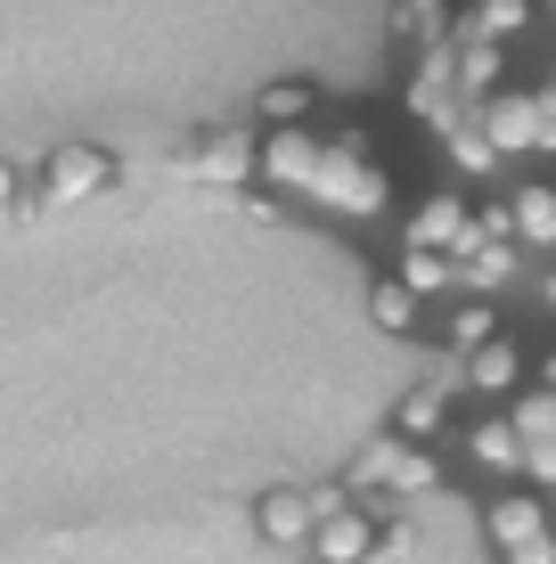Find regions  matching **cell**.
<instances>
[{
	"label": "cell",
	"mask_w": 556,
	"mask_h": 564,
	"mask_svg": "<svg viewBox=\"0 0 556 564\" xmlns=\"http://www.w3.org/2000/svg\"><path fill=\"white\" fill-rule=\"evenodd\" d=\"M483 532L491 549H500V564H556V516L541 491H491L483 499Z\"/></svg>",
	"instance_id": "cell-1"
},
{
	"label": "cell",
	"mask_w": 556,
	"mask_h": 564,
	"mask_svg": "<svg viewBox=\"0 0 556 564\" xmlns=\"http://www.w3.org/2000/svg\"><path fill=\"white\" fill-rule=\"evenodd\" d=\"M344 482H352V499L360 491H443V466H434L426 442H410V434H377L369 451H360L352 466H344Z\"/></svg>",
	"instance_id": "cell-2"
},
{
	"label": "cell",
	"mask_w": 556,
	"mask_h": 564,
	"mask_svg": "<svg viewBox=\"0 0 556 564\" xmlns=\"http://www.w3.org/2000/svg\"><path fill=\"white\" fill-rule=\"evenodd\" d=\"M475 123H483L491 131V148H500V155H556V99H548V90H500V99H483V107H475Z\"/></svg>",
	"instance_id": "cell-3"
},
{
	"label": "cell",
	"mask_w": 556,
	"mask_h": 564,
	"mask_svg": "<svg viewBox=\"0 0 556 564\" xmlns=\"http://www.w3.org/2000/svg\"><path fill=\"white\" fill-rule=\"evenodd\" d=\"M393 197V181H385V164H369V155H344L328 140V172H319V188H312V205H328V213H352V221H377Z\"/></svg>",
	"instance_id": "cell-4"
},
{
	"label": "cell",
	"mask_w": 556,
	"mask_h": 564,
	"mask_svg": "<svg viewBox=\"0 0 556 564\" xmlns=\"http://www.w3.org/2000/svg\"><path fill=\"white\" fill-rule=\"evenodd\" d=\"M99 188H115V155L107 148H90V140L50 148V164H42V197L50 205H83V197H99Z\"/></svg>",
	"instance_id": "cell-5"
},
{
	"label": "cell",
	"mask_w": 556,
	"mask_h": 564,
	"mask_svg": "<svg viewBox=\"0 0 556 564\" xmlns=\"http://www.w3.org/2000/svg\"><path fill=\"white\" fill-rule=\"evenodd\" d=\"M319 172H328V148L312 131H262V181L286 188V197H312Z\"/></svg>",
	"instance_id": "cell-6"
},
{
	"label": "cell",
	"mask_w": 556,
	"mask_h": 564,
	"mask_svg": "<svg viewBox=\"0 0 556 564\" xmlns=\"http://www.w3.org/2000/svg\"><path fill=\"white\" fill-rule=\"evenodd\" d=\"M401 246H417V254H467V246H475V205L450 197V188L426 197L410 213V229H401Z\"/></svg>",
	"instance_id": "cell-7"
},
{
	"label": "cell",
	"mask_w": 556,
	"mask_h": 564,
	"mask_svg": "<svg viewBox=\"0 0 556 564\" xmlns=\"http://www.w3.org/2000/svg\"><path fill=\"white\" fill-rule=\"evenodd\" d=\"M188 181H214V188H238L246 172H262V131H214V140L188 148Z\"/></svg>",
	"instance_id": "cell-8"
},
{
	"label": "cell",
	"mask_w": 556,
	"mask_h": 564,
	"mask_svg": "<svg viewBox=\"0 0 556 564\" xmlns=\"http://www.w3.org/2000/svg\"><path fill=\"white\" fill-rule=\"evenodd\" d=\"M254 532L271 540V549H303V556H312V540H319L312 491H262L254 499Z\"/></svg>",
	"instance_id": "cell-9"
},
{
	"label": "cell",
	"mask_w": 556,
	"mask_h": 564,
	"mask_svg": "<svg viewBox=\"0 0 556 564\" xmlns=\"http://www.w3.org/2000/svg\"><path fill=\"white\" fill-rule=\"evenodd\" d=\"M467 451H475V466H491V475H532V442H524V425L515 417H475L467 425Z\"/></svg>",
	"instance_id": "cell-10"
},
{
	"label": "cell",
	"mask_w": 556,
	"mask_h": 564,
	"mask_svg": "<svg viewBox=\"0 0 556 564\" xmlns=\"http://www.w3.org/2000/svg\"><path fill=\"white\" fill-rule=\"evenodd\" d=\"M377 523L369 508H352V516H336V523H319V540H312V564H369L377 556Z\"/></svg>",
	"instance_id": "cell-11"
},
{
	"label": "cell",
	"mask_w": 556,
	"mask_h": 564,
	"mask_svg": "<svg viewBox=\"0 0 556 564\" xmlns=\"http://www.w3.org/2000/svg\"><path fill=\"white\" fill-rule=\"evenodd\" d=\"M450 57H458V90H467V107H483V99L508 90V42H450Z\"/></svg>",
	"instance_id": "cell-12"
},
{
	"label": "cell",
	"mask_w": 556,
	"mask_h": 564,
	"mask_svg": "<svg viewBox=\"0 0 556 564\" xmlns=\"http://www.w3.org/2000/svg\"><path fill=\"white\" fill-rule=\"evenodd\" d=\"M483 344H500V311L491 295H450V319H443V352H483Z\"/></svg>",
	"instance_id": "cell-13"
},
{
	"label": "cell",
	"mask_w": 556,
	"mask_h": 564,
	"mask_svg": "<svg viewBox=\"0 0 556 564\" xmlns=\"http://www.w3.org/2000/svg\"><path fill=\"white\" fill-rule=\"evenodd\" d=\"M458 9L467 0H393V33H410L417 50H443L458 42Z\"/></svg>",
	"instance_id": "cell-14"
},
{
	"label": "cell",
	"mask_w": 556,
	"mask_h": 564,
	"mask_svg": "<svg viewBox=\"0 0 556 564\" xmlns=\"http://www.w3.org/2000/svg\"><path fill=\"white\" fill-rule=\"evenodd\" d=\"M312 107H319V90L303 83V74H286V83H262L254 123H262V131H303V123H312Z\"/></svg>",
	"instance_id": "cell-15"
},
{
	"label": "cell",
	"mask_w": 556,
	"mask_h": 564,
	"mask_svg": "<svg viewBox=\"0 0 556 564\" xmlns=\"http://www.w3.org/2000/svg\"><path fill=\"white\" fill-rule=\"evenodd\" d=\"M532 25V0H467L458 9V42H508Z\"/></svg>",
	"instance_id": "cell-16"
},
{
	"label": "cell",
	"mask_w": 556,
	"mask_h": 564,
	"mask_svg": "<svg viewBox=\"0 0 556 564\" xmlns=\"http://www.w3.org/2000/svg\"><path fill=\"white\" fill-rule=\"evenodd\" d=\"M467 393H524V352L500 336V344H483V352H467Z\"/></svg>",
	"instance_id": "cell-17"
},
{
	"label": "cell",
	"mask_w": 556,
	"mask_h": 564,
	"mask_svg": "<svg viewBox=\"0 0 556 564\" xmlns=\"http://www.w3.org/2000/svg\"><path fill=\"white\" fill-rule=\"evenodd\" d=\"M515 262H524V246H467L458 254V295H500L515 279Z\"/></svg>",
	"instance_id": "cell-18"
},
{
	"label": "cell",
	"mask_w": 556,
	"mask_h": 564,
	"mask_svg": "<svg viewBox=\"0 0 556 564\" xmlns=\"http://www.w3.org/2000/svg\"><path fill=\"white\" fill-rule=\"evenodd\" d=\"M417 303H426V295H417V286L401 279V270H393V279H377V286H369V319L385 327V336H410V327H417Z\"/></svg>",
	"instance_id": "cell-19"
},
{
	"label": "cell",
	"mask_w": 556,
	"mask_h": 564,
	"mask_svg": "<svg viewBox=\"0 0 556 564\" xmlns=\"http://www.w3.org/2000/svg\"><path fill=\"white\" fill-rule=\"evenodd\" d=\"M508 205H515V238L524 246H556V188L548 181H524Z\"/></svg>",
	"instance_id": "cell-20"
},
{
	"label": "cell",
	"mask_w": 556,
	"mask_h": 564,
	"mask_svg": "<svg viewBox=\"0 0 556 564\" xmlns=\"http://www.w3.org/2000/svg\"><path fill=\"white\" fill-rule=\"evenodd\" d=\"M443 155H450V164H458V172H475V181H483V172H491V164H500V148H491V131H483V123H475V115H458V123L443 131Z\"/></svg>",
	"instance_id": "cell-21"
},
{
	"label": "cell",
	"mask_w": 556,
	"mask_h": 564,
	"mask_svg": "<svg viewBox=\"0 0 556 564\" xmlns=\"http://www.w3.org/2000/svg\"><path fill=\"white\" fill-rule=\"evenodd\" d=\"M508 417L524 425L532 451H556V393H548V384H524V393L508 401Z\"/></svg>",
	"instance_id": "cell-22"
},
{
	"label": "cell",
	"mask_w": 556,
	"mask_h": 564,
	"mask_svg": "<svg viewBox=\"0 0 556 564\" xmlns=\"http://www.w3.org/2000/svg\"><path fill=\"white\" fill-rule=\"evenodd\" d=\"M401 279H410L417 295H458V254H417V246H401Z\"/></svg>",
	"instance_id": "cell-23"
},
{
	"label": "cell",
	"mask_w": 556,
	"mask_h": 564,
	"mask_svg": "<svg viewBox=\"0 0 556 564\" xmlns=\"http://www.w3.org/2000/svg\"><path fill=\"white\" fill-rule=\"evenodd\" d=\"M541 303L556 311V270H541Z\"/></svg>",
	"instance_id": "cell-24"
},
{
	"label": "cell",
	"mask_w": 556,
	"mask_h": 564,
	"mask_svg": "<svg viewBox=\"0 0 556 564\" xmlns=\"http://www.w3.org/2000/svg\"><path fill=\"white\" fill-rule=\"evenodd\" d=\"M541 384H548V393H556V352H541Z\"/></svg>",
	"instance_id": "cell-25"
}]
</instances>
